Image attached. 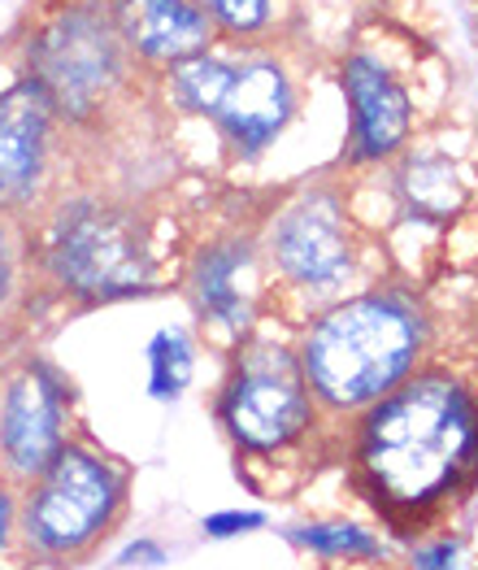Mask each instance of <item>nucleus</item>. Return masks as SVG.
<instances>
[{
    "label": "nucleus",
    "instance_id": "obj_2",
    "mask_svg": "<svg viewBox=\"0 0 478 570\" xmlns=\"http://www.w3.org/2000/svg\"><path fill=\"white\" fill-rule=\"evenodd\" d=\"M430 344V318L409 292H361L327 305L300 340V366L318 405L361 414L405 383Z\"/></svg>",
    "mask_w": 478,
    "mask_h": 570
},
{
    "label": "nucleus",
    "instance_id": "obj_19",
    "mask_svg": "<svg viewBox=\"0 0 478 570\" xmlns=\"http://www.w3.org/2000/svg\"><path fill=\"white\" fill-rule=\"evenodd\" d=\"M257 527H266V514H257V510H222V514H209V519H205V535L231 540V535L257 531Z\"/></svg>",
    "mask_w": 478,
    "mask_h": 570
},
{
    "label": "nucleus",
    "instance_id": "obj_1",
    "mask_svg": "<svg viewBox=\"0 0 478 570\" xmlns=\"http://www.w3.org/2000/svg\"><path fill=\"white\" fill-rule=\"evenodd\" d=\"M352 466L387 514H430L478 475V387L448 366L414 371L352 431Z\"/></svg>",
    "mask_w": 478,
    "mask_h": 570
},
{
    "label": "nucleus",
    "instance_id": "obj_17",
    "mask_svg": "<svg viewBox=\"0 0 478 570\" xmlns=\"http://www.w3.org/2000/svg\"><path fill=\"white\" fill-rule=\"evenodd\" d=\"M291 544L313 549V553H331V558H370L379 553V540L357 523H309L291 531Z\"/></svg>",
    "mask_w": 478,
    "mask_h": 570
},
{
    "label": "nucleus",
    "instance_id": "obj_8",
    "mask_svg": "<svg viewBox=\"0 0 478 570\" xmlns=\"http://www.w3.org/2000/svg\"><path fill=\"white\" fill-rule=\"evenodd\" d=\"M296 75L287 70L283 57L239 45V52H231V75L209 122L222 131L236 157H261L296 118Z\"/></svg>",
    "mask_w": 478,
    "mask_h": 570
},
{
    "label": "nucleus",
    "instance_id": "obj_16",
    "mask_svg": "<svg viewBox=\"0 0 478 570\" xmlns=\"http://www.w3.org/2000/svg\"><path fill=\"white\" fill-rule=\"evenodd\" d=\"M200 9L218 27V36L231 45L266 40V31L275 22V0H200Z\"/></svg>",
    "mask_w": 478,
    "mask_h": 570
},
{
    "label": "nucleus",
    "instance_id": "obj_6",
    "mask_svg": "<svg viewBox=\"0 0 478 570\" xmlns=\"http://www.w3.org/2000/svg\"><path fill=\"white\" fill-rule=\"evenodd\" d=\"M122 501H127L122 471L104 453L66 440L44 475L31 479V492L18 505V527L31 553L70 558L118 523Z\"/></svg>",
    "mask_w": 478,
    "mask_h": 570
},
{
    "label": "nucleus",
    "instance_id": "obj_20",
    "mask_svg": "<svg viewBox=\"0 0 478 570\" xmlns=\"http://www.w3.org/2000/svg\"><path fill=\"white\" fill-rule=\"evenodd\" d=\"M414 567L418 570H457V544L452 540H439L430 549H418L414 553Z\"/></svg>",
    "mask_w": 478,
    "mask_h": 570
},
{
    "label": "nucleus",
    "instance_id": "obj_21",
    "mask_svg": "<svg viewBox=\"0 0 478 570\" xmlns=\"http://www.w3.org/2000/svg\"><path fill=\"white\" fill-rule=\"evenodd\" d=\"M13 527H18V497H13V483L0 479V549L9 544Z\"/></svg>",
    "mask_w": 478,
    "mask_h": 570
},
{
    "label": "nucleus",
    "instance_id": "obj_15",
    "mask_svg": "<svg viewBox=\"0 0 478 570\" xmlns=\"http://www.w3.org/2000/svg\"><path fill=\"white\" fill-rule=\"evenodd\" d=\"M191 371H196V344L183 327H161L148 340V392L152 401L170 405L188 392Z\"/></svg>",
    "mask_w": 478,
    "mask_h": 570
},
{
    "label": "nucleus",
    "instance_id": "obj_12",
    "mask_svg": "<svg viewBox=\"0 0 478 570\" xmlns=\"http://www.w3.org/2000/svg\"><path fill=\"white\" fill-rule=\"evenodd\" d=\"M118 40L140 70L166 75L179 61L218 45V27L200 0H104Z\"/></svg>",
    "mask_w": 478,
    "mask_h": 570
},
{
    "label": "nucleus",
    "instance_id": "obj_3",
    "mask_svg": "<svg viewBox=\"0 0 478 570\" xmlns=\"http://www.w3.org/2000/svg\"><path fill=\"white\" fill-rule=\"evenodd\" d=\"M44 279L79 305H113L157 287L152 236L131 205L109 196H61L40 223Z\"/></svg>",
    "mask_w": 478,
    "mask_h": 570
},
{
    "label": "nucleus",
    "instance_id": "obj_5",
    "mask_svg": "<svg viewBox=\"0 0 478 570\" xmlns=\"http://www.w3.org/2000/svg\"><path fill=\"white\" fill-rule=\"evenodd\" d=\"M218 423L239 453L275 458L318 428V396L305 380L300 348L283 340H243L218 392Z\"/></svg>",
    "mask_w": 478,
    "mask_h": 570
},
{
    "label": "nucleus",
    "instance_id": "obj_4",
    "mask_svg": "<svg viewBox=\"0 0 478 570\" xmlns=\"http://www.w3.org/2000/svg\"><path fill=\"white\" fill-rule=\"evenodd\" d=\"M22 75L48 92L61 127H88L131 83L136 61L118 40L104 0H61L27 31Z\"/></svg>",
    "mask_w": 478,
    "mask_h": 570
},
{
    "label": "nucleus",
    "instance_id": "obj_18",
    "mask_svg": "<svg viewBox=\"0 0 478 570\" xmlns=\"http://www.w3.org/2000/svg\"><path fill=\"white\" fill-rule=\"evenodd\" d=\"M18 223L22 218L0 209V314L13 309V301L22 292V271H27V248L18 239Z\"/></svg>",
    "mask_w": 478,
    "mask_h": 570
},
{
    "label": "nucleus",
    "instance_id": "obj_10",
    "mask_svg": "<svg viewBox=\"0 0 478 570\" xmlns=\"http://www.w3.org/2000/svg\"><path fill=\"white\" fill-rule=\"evenodd\" d=\"M57 127L61 118L31 75H18L9 88H0V209L4 214L31 218V209L44 200Z\"/></svg>",
    "mask_w": 478,
    "mask_h": 570
},
{
    "label": "nucleus",
    "instance_id": "obj_11",
    "mask_svg": "<svg viewBox=\"0 0 478 570\" xmlns=\"http://www.w3.org/2000/svg\"><path fill=\"white\" fill-rule=\"evenodd\" d=\"M339 88L348 100V166L391 161L414 136V96L400 75L375 52H348L339 61Z\"/></svg>",
    "mask_w": 478,
    "mask_h": 570
},
{
    "label": "nucleus",
    "instance_id": "obj_9",
    "mask_svg": "<svg viewBox=\"0 0 478 570\" xmlns=\"http://www.w3.org/2000/svg\"><path fill=\"white\" fill-rule=\"evenodd\" d=\"M70 396L44 362H22L0 383V466L9 483H31L66 444Z\"/></svg>",
    "mask_w": 478,
    "mask_h": 570
},
{
    "label": "nucleus",
    "instance_id": "obj_14",
    "mask_svg": "<svg viewBox=\"0 0 478 570\" xmlns=\"http://www.w3.org/2000/svg\"><path fill=\"white\" fill-rule=\"evenodd\" d=\"M396 191H400L409 214L430 218V223H444V218L461 214L466 200H470V184H466L461 166L439 148L405 153L400 166H396Z\"/></svg>",
    "mask_w": 478,
    "mask_h": 570
},
{
    "label": "nucleus",
    "instance_id": "obj_7",
    "mask_svg": "<svg viewBox=\"0 0 478 570\" xmlns=\"http://www.w3.org/2000/svg\"><path fill=\"white\" fill-rule=\"evenodd\" d=\"M270 262L300 292H335L352 275V227L331 188L300 191L270 223Z\"/></svg>",
    "mask_w": 478,
    "mask_h": 570
},
{
    "label": "nucleus",
    "instance_id": "obj_13",
    "mask_svg": "<svg viewBox=\"0 0 478 570\" xmlns=\"http://www.w3.org/2000/svg\"><path fill=\"white\" fill-rule=\"evenodd\" d=\"M248 275H252V244L248 239H213L200 248L191 266V305L209 327L222 332H248Z\"/></svg>",
    "mask_w": 478,
    "mask_h": 570
}]
</instances>
